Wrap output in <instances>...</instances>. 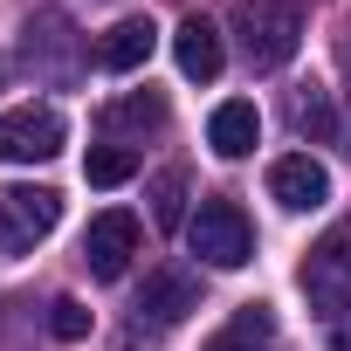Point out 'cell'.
Instances as JSON below:
<instances>
[{"label": "cell", "mask_w": 351, "mask_h": 351, "mask_svg": "<svg viewBox=\"0 0 351 351\" xmlns=\"http://www.w3.org/2000/svg\"><path fill=\"white\" fill-rule=\"evenodd\" d=\"M234 35H241V56L255 69H282L303 49V8L296 0H241L234 8Z\"/></svg>", "instance_id": "1"}, {"label": "cell", "mask_w": 351, "mask_h": 351, "mask_svg": "<svg viewBox=\"0 0 351 351\" xmlns=\"http://www.w3.org/2000/svg\"><path fill=\"white\" fill-rule=\"evenodd\" d=\"M303 296L317 303L324 324L351 317V221H330V234L310 248V262H303Z\"/></svg>", "instance_id": "2"}, {"label": "cell", "mask_w": 351, "mask_h": 351, "mask_svg": "<svg viewBox=\"0 0 351 351\" xmlns=\"http://www.w3.org/2000/svg\"><path fill=\"white\" fill-rule=\"evenodd\" d=\"M186 248L207 262V269H241L255 255V228L234 200H200V214L186 221Z\"/></svg>", "instance_id": "3"}, {"label": "cell", "mask_w": 351, "mask_h": 351, "mask_svg": "<svg viewBox=\"0 0 351 351\" xmlns=\"http://www.w3.org/2000/svg\"><path fill=\"white\" fill-rule=\"evenodd\" d=\"M62 221V193L56 186H0V255H28L35 241H49Z\"/></svg>", "instance_id": "4"}, {"label": "cell", "mask_w": 351, "mask_h": 351, "mask_svg": "<svg viewBox=\"0 0 351 351\" xmlns=\"http://www.w3.org/2000/svg\"><path fill=\"white\" fill-rule=\"evenodd\" d=\"M69 138L62 110L56 104H14V110H0V165H42L56 158Z\"/></svg>", "instance_id": "5"}, {"label": "cell", "mask_w": 351, "mask_h": 351, "mask_svg": "<svg viewBox=\"0 0 351 351\" xmlns=\"http://www.w3.org/2000/svg\"><path fill=\"white\" fill-rule=\"evenodd\" d=\"M131 255H138V221H131L124 207L97 214V221H90V234H83V262H90V276L117 282V276L131 269Z\"/></svg>", "instance_id": "6"}, {"label": "cell", "mask_w": 351, "mask_h": 351, "mask_svg": "<svg viewBox=\"0 0 351 351\" xmlns=\"http://www.w3.org/2000/svg\"><path fill=\"white\" fill-rule=\"evenodd\" d=\"M269 193H276L289 214H310V207H324V200H330V172H324L310 152H289V158H276V165H269Z\"/></svg>", "instance_id": "7"}, {"label": "cell", "mask_w": 351, "mask_h": 351, "mask_svg": "<svg viewBox=\"0 0 351 351\" xmlns=\"http://www.w3.org/2000/svg\"><path fill=\"white\" fill-rule=\"evenodd\" d=\"M152 49H158V28H152V14H124L104 42H97V62L110 69V76H131V69H145L152 62Z\"/></svg>", "instance_id": "8"}, {"label": "cell", "mask_w": 351, "mask_h": 351, "mask_svg": "<svg viewBox=\"0 0 351 351\" xmlns=\"http://www.w3.org/2000/svg\"><path fill=\"white\" fill-rule=\"evenodd\" d=\"M207 145H214L221 158H248V152L262 145V117H255V104H248V97H228V104L207 117Z\"/></svg>", "instance_id": "9"}, {"label": "cell", "mask_w": 351, "mask_h": 351, "mask_svg": "<svg viewBox=\"0 0 351 351\" xmlns=\"http://www.w3.org/2000/svg\"><path fill=\"white\" fill-rule=\"evenodd\" d=\"M186 310H200V282H193V276H180V269L152 276V282H145V296H138V317H145V324H180Z\"/></svg>", "instance_id": "10"}, {"label": "cell", "mask_w": 351, "mask_h": 351, "mask_svg": "<svg viewBox=\"0 0 351 351\" xmlns=\"http://www.w3.org/2000/svg\"><path fill=\"white\" fill-rule=\"evenodd\" d=\"M69 62H76V35H69V21H62V14H35V21H28V69H42V76H69Z\"/></svg>", "instance_id": "11"}, {"label": "cell", "mask_w": 351, "mask_h": 351, "mask_svg": "<svg viewBox=\"0 0 351 351\" xmlns=\"http://www.w3.org/2000/svg\"><path fill=\"white\" fill-rule=\"evenodd\" d=\"M172 56H180V76H193V83H214L221 76V35L193 14V21H180V35H172Z\"/></svg>", "instance_id": "12"}, {"label": "cell", "mask_w": 351, "mask_h": 351, "mask_svg": "<svg viewBox=\"0 0 351 351\" xmlns=\"http://www.w3.org/2000/svg\"><path fill=\"white\" fill-rule=\"evenodd\" d=\"M289 117H296V131H303V138H317V145H330V131H337V117H330V97H324L317 83H303V90L289 97Z\"/></svg>", "instance_id": "13"}, {"label": "cell", "mask_w": 351, "mask_h": 351, "mask_svg": "<svg viewBox=\"0 0 351 351\" xmlns=\"http://www.w3.org/2000/svg\"><path fill=\"white\" fill-rule=\"evenodd\" d=\"M131 172H138V152H131V145H97V152L83 158V180H90V186H124Z\"/></svg>", "instance_id": "14"}, {"label": "cell", "mask_w": 351, "mask_h": 351, "mask_svg": "<svg viewBox=\"0 0 351 351\" xmlns=\"http://www.w3.org/2000/svg\"><path fill=\"white\" fill-rule=\"evenodd\" d=\"M49 330H56L62 344H76V337H90V310H83L76 296H56V303H49Z\"/></svg>", "instance_id": "15"}, {"label": "cell", "mask_w": 351, "mask_h": 351, "mask_svg": "<svg viewBox=\"0 0 351 351\" xmlns=\"http://www.w3.org/2000/svg\"><path fill=\"white\" fill-rule=\"evenodd\" d=\"M180 193H186V180H180V172H158V180H152V221H158V228H172V221H180Z\"/></svg>", "instance_id": "16"}, {"label": "cell", "mask_w": 351, "mask_h": 351, "mask_svg": "<svg viewBox=\"0 0 351 351\" xmlns=\"http://www.w3.org/2000/svg\"><path fill=\"white\" fill-rule=\"evenodd\" d=\"M158 117H165L158 97H124V104H110V131H124V124H158Z\"/></svg>", "instance_id": "17"}, {"label": "cell", "mask_w": 351, "mask_h": 351, "mask_svg": "<svg viewBox=\"0 0 351 351\" xmlns=\"http://www.w3.org/2000/svg\"><path fill=\"white\" fill-rule=\"evenodd\" d=\"M207 351H276L269 337H248V330H228V337H214Z\"/></svg>", "instance_id": "18"}, {"label": "cell", "mask_w": 351, "mask_h": 351, "mask_svg": "<svg viewBox=\"0 0 351 351\" xmlns=\"http://www.w3.org/2000/svg\"><path fill=\"white\" fill-rule=\"evenodd\" d=\"M344 69H351V42H344Z\"/></svg>", "instance_id": "19"}]
</instances>
